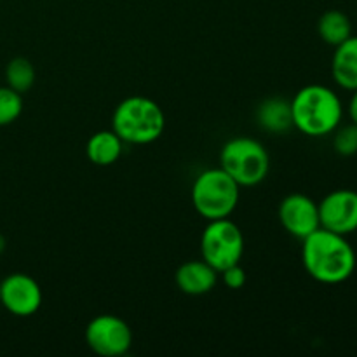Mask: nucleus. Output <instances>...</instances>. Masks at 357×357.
Masks as SVG:
<instances>
[{"mask_svg": "<svg viewBox=\"0 0 357 357\" xmlns=\"http://www.w3.org/2000/svg\"><path fill=\"white\" fill-rule=\"evenodd\" d=\"M23 112V96L9 86L0 87V128L9 126Z\"/></svg>", "mask_w": 357, "mask_h": 357, "instance_id": "17", "label": "nucleus"}, {"mask_svg": "<svg viewBox=\"0 0 357 357\" xmlns=\"http://www.w3.org/2000/svg\"><path fill=\"white\" fill-rule=\"evenodd\" d=\"M317 31H319V37L326 44L337 47V45H340L342 42H345L352 35V23L347 14L342 13V10L331 9L326 10L319 17Z\"/></svg>", "mask_w": 357, "mask_h": 357, "instance_id": "15", "label": "nucleus"}, {"mask_svg": "<svg viewBox=\"0 0 357 357\" xmlns=\"http://www.w3.org/2000/svg\"><path fill=\"white\" fill-rule=\"evenodd\" d=\"M302 261L314 281L333 286L352 278L357 258L347 237L317 229L303 239Z\"/></svg>", "mask_w": 357, "mask_h": 357, "instance_id": "1", "label": "nucleus"}, {"mask_svg": "<svg viewBox=\"0 0 357 357\" xmlns=\"http://www.w3.org/2000/svg\"><path fill=\"white\" fill-rule=\"evenodd\" d=\"M178 289L185 295L201 296L211 291L218 281V271L204 260H190L180 265L174 274Z\"/></svg>", "mask_w": 357, "mask_h": 357, "instance_id": "11", "label": "nucleus"}, {"mask_svg": "<svg viewBox=\"0 0 357 357\" xmlns=\"http://www.w3.org/2000/svg\"><path fill=\"white\" fill-rule=\"evenodd\" d=\"M220 274H222L223 284L229 289H241L246 284V272L241 267V264L232 265V267L225 268V271H222Z\"/></svg>", "mask_w": 357, "mask_h": 357, "instance_id": "19", "label": "nucleus"}, {"mask_svg": "<svg viewBox=\"0 0 357 357\" xmlns=\"http://www.w3.org/2000/svg\"><path fill=\"white\" fill-rule=\"evenodd\" d=\"M349 115H351V121L357 124V89L352 91V98L349 101Z\"/></svg>", "mask_w": 357, "mask_h": 357, "instance_id": "20", "label": "nucleus"}, {"mask_svg": "<svg viewBox=\"0 0 357 357\" xmlns=\"http://www.w3.org/2000/svg\"><path fill=\"white\" fill-rule=\"evenodd\" d=\"M239 185L222 169H206L192 185V204L204 220L229 218L239 202Z\"/></svg>", "mask_w": 357, "mask_h": 357, "instance_id": "4", "label": "nucleus"}, {"mask_svg": "<svg viewBox=\"0 0 357 357\" xmlns=\"http://www.w3.org/2000/svg\"><path fill=\"white\" fill-rule=\"evenodd\" d=\"M321 229L340 236H351L357 230V192L338 188L319 202Z\"/></svg>", "mask_w": 357, "mask_h": 357, "instance_id": "8", "label": "nucleus"}, {"mask_svg": "<svg viewBox=\"0 0 357 357\" xmlns=\"http://www.w3.org/2000/svg\"><path fill=\"white\" fill-rule=\"evenodd\" d=\"M122 149L124 142L114 131H98L87 142L86 153L94 166H112L121 159Z\"/></svg>", "mask_w": 357, "mask_h": 357, "instance_id": "14", "label": "nucleus"}, {"mask_svg": "<svg viewBox=\"0 0 357 357\" xmlns=\"http://www.w3.org/2000/svg\"><path fill=\"white\" fill-rule=\"evenodd\" d=\"M202 260L218 274L232 265L241 264L244 255V236L230 218L211 220L201 236Z\"/></svg>", "mask_w": 357, "mask_h": 357, "instance_id": "6", "label": "nucleus"}, {"mask_svg": "<svg viewBox=\"0 0 357 357\" xmlns=\"http://www.w3.org/2000/svg\"><path fill=\"white\" fill-rule=\"evenodd\" d=\"M331 75L335 82L347 91L357 89V37L351 35L335 47L331 58Z\"/></svg>", "mask_w": 357, "mask_h": 357, "instance_id": "13", "label": "nucleus"}, {"mask_svg": "<svg viewBox=\"0 0 357 357\" xmlns=\"http://www.w3.org/2000/svg\"><path fill=\"white\" fill-rule=\"evenodd\" d=\"M293 126L310 138L331 135L340 126L344 105L333 89L321 84L302 87L291 100Z\"/></svg>", "mask_w": 357, "mask_h": 357, "instance_id": "2", "label": "nucleus"}, {"mask_svg": "<svg viewBox=\"0 0 357 357\" xmlns=\"http://www.w3.org/2000/svg\"><path fill=\"white\" fill-rule=\"evenodd\" d=\"M279 220L289 236L303 241L321 229L319 204L305 194H291L279 206Z\"/></svg>", "mask_w": 357, "mask_h": 357, "instance_id": "10", "label": "nucleus"}, {"mask_svg": "<svg viewBox=\"0 0 357 357\" xmlns=\"http://www.w3.org/2000/svg\"><path fill=\"white\" fill-rule=\"evenodd\" d=\"M257 124L271 135H284L293 126L291 101L284 98H267L257 108Z\"/></svg>", "mask_w": 357, "mask_h": 357, "instance_id": "12", "label": "nucleus"}, {"mask_svg": "<svg viewBox=\"0 0 357 357\" xmlns=\"http://www.w3.org/2000/svg\"><path fill=\"white\" fill-rule=\"evenodd\" d=\"M333 149L338 155L352 157L357 153V124L344 126L340 129H335Z\"/></svg>", "mask_w": 357, "mask_h": 357, "instance_id": "18", "label": "nucleus"}, {"mask_svg": "<svg viewBox=\"0 0 357 357\" xmlns=\"http://www.w3.org/2000/svg\"><path fill=\"white\" fill-rule=\"evenodd\" d=\"M0 303L13 316L30 317L40 309L42 289L33 278L16 272L0 282Z\"/></svg>", "mask_w": 357, "mask_h": 357, "instance_id": "9", "label": "nucleus"}, {"mask_svg": "<svg viewBox=\"0 0 357 357\" xmlns=\"http://www.w3.org/2000/svg\"><path fill=\"white\" fill-rule=\"evenodd\" d=\"M3 250H6V237H3L2 234H0V255L3 253Z\"/></svg>", "mask_w": 357, "mask_h": 357, "instance_id": "21", "label": "nucleus"}, {"mask_svg": "<svg viewBox=\"0 0 357 357\" xmlns=\"http://www.w3.org/2000/svg\"><path fill=\"white\" fill-rule=\"evenodd\" d=\"M166 128L164 110L146 96H129L115 107L112 131L124 143L149 145L162 136Z\"/></svg>", "mask_w": 357, "mask_h": 357, "instance_id": "3", "label": "nucleus"}, {"mask_svg": "<svg viewBox=\"0 0 357 357\" xmlns=\"http://www.w3.org/2000/svg\"><path fill=\"white\" fill-rule=\"evenodd\" d=\"M86 342L94 354L119 357L128 354L131 349L132 331L121 317L114 314H101L87 324Z\"/></svg>", "mask_w": 357, "mask_h": 357, "instance_id": "7", "label": "nucleus"}, {"mask_svg": "<svg viewBox=\"0 0 357 357\" xmlns=\"http://www.w3.org/2000/svg\"><path fill=\"white\" fill-rule=\"evenodd\" d=\"M6 80L10 89L20 94L26 93L35 84V68L26 58L10 59L6 68Z\"/></svg>", "mask_w": 357, "mask_h": 357, "instance_id": "16", "label": "nucleus"}, {"mask_svg": "<svg viewBox=\"0 0 357 357\" xmlns=\"http://www.w3.org/2000/svg\"><path fill=\"white\" fill-rule=\"evenodd\" d=\"M220 167L239 187H255L267 178L271 157L258 139L239 136L223 145L220 152Z\"/></svg>", "mask_w": 357, "mask_h": 357, "instance_id": "5", "label": "nucleus"}]
</instances>
